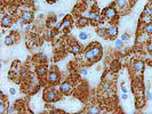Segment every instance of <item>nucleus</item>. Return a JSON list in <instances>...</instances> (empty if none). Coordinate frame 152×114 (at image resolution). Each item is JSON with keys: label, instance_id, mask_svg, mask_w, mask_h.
<instances>
[{"label": "nucleus", "instance_id": "nucleus-1", "mask_svg": "<svg viewBox=\"0 0 152 114\" xmlns=\"http://www.w3.org/2000/svg\"><path fill=\"white\" fill-rule=\"evenodd\" d=\"M102 52V49H101V47L98 46H95V47H90V49H88L87 52H86V58L88 59V61H94L96 59L97 57L100 56V54Z\"/></svg>", "mask_w": 152, "mask_h": 114}, {"label": "nucleus", "instance_id": "nucleus-2", "mask_svg": "<svg viewBox=\"0 0 152 114\" xmlns=\"http://www.w3.org/2000/svg\"><path fill=\"white\" fill-rule=\"evenodd\" d=\"M57 98V96H56V93L55 91H47V93H45V99L47 100V102H55Z\"/></svg>", "mask_w": 152, "mask_h": 114}, {"label": "nucleus", "instance_id": "nucleus-3", "mask_svg": "<svg viewBox=\"0 0 152 114\" xmlns=\"http://www.w3.org/2000/svg\"><path fill=\"white\" fill-rule=\"evenodd\" d=\"M115 15H117V11H115V9H114V8H112V7L108 8V9L105 10V16H106L109 20H112V18H114Z\"/></svg>", "mask_w": 152, "mask_h": 114}, {"label": "nucleus", "instance_id": "nucleus-4", "mask_svg": "<svg viewBox=\"0 0 152 114\" xmlns=\"http://www.w3.org/2000/svg\"><path fill=\"white\" fill-rule=\"evenodd\" d=\"M1 24H2V26H9L11 24V16H4L2 17V21H1Z\"/></svg>", "mask_w": 152, "mask_h": 114}, {"label": "nucleus", "instance_id": "nucleus-5", "mask_svg": "<svg viewBox=\"0 0 152 114\" xmlns=\"http://www.w3.org/2000/svg\"><path fill=\"white\" fill-rule=\"evenodd\" d=\"M106 33H108L110 36H117V33H118V29H117V26H110V27L106 30Z\"/></svg>", "mask_w": 152, "mask_h": 114}, {"label": "nucleus", "instance_id": "nucleus-6", "mask_svg": "<svg viewBox=\"0 0 152 114\" xmlns=\"http://www.w3.org/2000/svg\"><path fill=\"white\" fill-rule=\"evenodd\" d=\"M57 80H58L57 73H55V72L49 73V75H48V81H49V82L55 83V82H57Z\"/></svg>", "mask_w": 152, "mask_h": 114}, {"label": "nucleus", "instance_id": "nucleus-7", "mask_svg": "<svg viewBox=\"0 0 152 114\" xmlns=\"http://www.w3.org/2000/svg\"><path fill=\"white\" fill-rule=\"evenodd\" d=\"M22 20H24V22H30L32 20V13L31 11H24L22 15Z\"/></svg>", "mask_w": 152, "mask_h": 114}, {"label": "nucleus", "instance_id": "nucleus-8", "mask_svg": "<svg viewBox=\"0 0 152 114\" xmlns=\"http://www.w3.org/2000/svg\"><path fill=\"white\" fill-rule=\"evenodd\" d=\"M70 90H71V86H70L68 82H63L61 84V91H62V93H69Z\"/></svg>", "mask_w": 152, "mask_h": 114}, {"label": "nucleus", "instance_id": "nucleus-9", "mask_svg": "<svg viewBox=\"0 0 152 114\" xmlns=\"http://www.w3.org/2000/svg\"><path fill=\"white\" fill-rule=\"evenodd\" d=\"M144 67V63L142 62V61H136V62L134 63V68H135V71H142Z\"/></svg>", "mask_w": 152, "mask_h": 114}, {"label": "nucleus", "instance_id": "nucleus-10", "mask_svg": "<svg viewBox=\"0 0 152 114\" xmlns=\"http://www.w3.org/2000/svg\"><path fill=\"white\" fill-rule=\"evenodd\" d=\"M115 4H117V6H118L119 8H125V7L129 4V0H117Z\"/></svg>", "mask_w": 152, "mask_h": 114}, {"label": "nucleus", "instance_id": "nucleus-11", "mask_svg": "<svg viewBox=\"0 0 152 114\" xmlns=\"http://www.w3.org/2000/svg\"><path fill=\"white\" fill-rule=\"evenodd\" d=\"M100 112L101 111L97 106H92V107H89V109H88L89 114H100Z\"/></svg>", "mask_w": 152, "mask_h": 114}, {"label": "nucleus", "instance_id": "nucleus-12", "mask_svg": "<svg viewBox=\"0 0 152 114\" xmlns=\"http://www.w3.org/2000/svg\"><path fill=\"white\" fill-rule=\"evenodd\" d=\"M89 17H90L93 21H95V22L102 21V17H101L100 15H97V14H95V13H90V14H89Z\"/></svg>", "mask_w": 152, "mask_h": 114}, {"label": "nucleus", "instance_id": "nucleus-13", "mask_svg": "<svg viewBox=\"0 0 152 114\" xmlns=\"http://www.w3.org/2000/svg\"><path fill=\"white\" fill-rule=\"evenodd\" d=\"M13 43H14V36H13V34H11V36H8L5 39V45L9 46V45H13Z\"/></svg>", "mask_w": 152, "mask_h": 114}, {"label": "nucleus", "instance_id": "nucleus-14", "mask_svg": "<svg viewBox=\"0 0 152 114\" xmlns=\"http://www.w3.org/2000/svg\"><path fill=\"white\" fill-rule=\"evenodd\" d=\"M80 46L78 45H73V46H71V49H70V52H72V54H79L80 52Z\"/></svg>", "mask_w": 152, "mask_h": 114}, {"label": "nucleus", "instance_id": "nucleus-15", "mask_svg": "<svg viewBox=\"0 0 152 114\" xmlns=\"http://www.w3.org/2000/svg\"><path fill=\"white\" fill-rule=\"evenodd\" d=\"M70 24H71L70 20H64V21L62 22V24H61V29H60V30H62V29H68L69 26H70Z\"/></svg>", "mask_w": 152, "mask_h": 114}, {"label": "nucleus", "instance_id": "nucleus-16", "mask_svg": "<svg viewBox=\"0 0 152 114\" xmlns=\"http://www.w3.org/2000/svg\"><path fill=\"white\" fill-rule=\"evenodd\" d=\"M114 45L117 48H122V47H124V41H122L121 39H117L114 42Z\"/></svg>", "mask_w": 152, "mask_h": 114}, {"label": "nucleus", "instance_id": "nucleus-17", "mask_svg": "<svg viewBox=\"0 0 152 114\" xmlns=\"http://www.w3.org/2000/svg\"><path fill=\"white\" fill-rule=\"evenodd\" d=\"M37 74H38V75H40V77L45 75V74H46V68H45V67H39L37 70Z\"/></svg>", "mask_w": 152, "mask_h": 114}, {"label": "nucleus", "instance_id": "nucleus-18", "mask_svg": "<svg viewBox=\"0 0 152 114\" xmlns=\"http://www.w3.org/2000/svg\"><path fill=\"white\" fill-rule=\"evenodd\" d=\"M5 112H6L5 103H4V100H1V102H0V113H1V114H5Z\"/></svg>", "mask_w": 152, "mask_h": 114}, {"label": "nucleus", "instance_id": "nucleus-19", "mask_svg": "<svg viewBox=\"0 0 152 114\" xmlns=\"http://www.w3.org/2000/svg\"><path fill=\"white\" fill-rule=\"evenodd\" d=\"M144 14H145V15H147V16H152V6H150V7H147V8H145Z\"/></svg>", "mask_w": 152, "mask_h": 114}, {"label": "nucleus", "instance_id": "nucleus-20", "mask_svg": "<svg viewBox=\"0 0 152 114\" xmlns=\"http://www.w3.org/2000/svg\"><path fill=\"white\" fill-rule=\"evenodd\" d=\"M79 25H86V24H87V23H88V20H87V18H85V17H81V18H80V20H79Z\"/></svg>", "mask_w": 152, "mask_h": 114}, {"label": "nucleus", "instance_id": "nucleus-21", "mask_svg": "<svg viewBox=\"0 0 152 114\" xmlns=\"http://www.w3.org/2000/svg\"><path fill=\"white\" fill-rule=\"evenodd\" d=\"M87 38H88V36H87L86 32H80V33H79V39H80V40H86Z\"/></svg>", "mask_w": 152, "mask_h": 114}, {"label": "nucleus", "instance_id": "nucleus-22", "mask_svg": "<svg viewBox=\"0 0 152 114\" xmlns=\"http://www.w3.org/2000/svg\"><path fill=\"white\" fill-rule=\"evenodd\" d=\"M145 32H147V33H150V34L152 33V24L151 23H150V24H147V26H145Z\"/></svg>", "mask_w": 152, "mask_h": 114}, {"label": "nucleus", "instance_id": "nucleus-23", "mask_svg": "<svg viewBox=\"0 0 152 114\" xmlns=\"http://www.w3.org/2000/svg\"><path fill=\"white\" fill-rule=\"evenodd\" d=\"M142 21L144 22V23H147V24H150L151 17H150V16H143V17H142Z\"/></svg>", "mask_w": 152, "mask_h": 114}, {"label": "nucleus", "instance_id": "nucleus-24", "mask_svg": "<svg viewBox=\"0 0 152 114\" xmlns=\"http://www.w3.org/2000/svg\"><path fill=\"white\" fill-rule=\"evenodd\" d=\"M145 97H147V100H151V99H152L151 93H150V90H149V89H147V91H145Z\"/></svg>", "mask_w": 152, "mask_h": 114}, {"label": "nucleus", "instance_id": "nucleus-25", "mask_svg": "<svg viewBox=\"0 0 152 114\" xmlns=\"http://www.w3.org/2000/svg\"><path fill=\"white\" fill-rule=\"evenodd\" d=\"M128 39H129V34H128V33H124V34L121 36V40H122V41H128Z\"/></svg>", "mask_w": 152, "mask_h": 114}, {"label": "nucleus", "instance_id": "nucleus-26", "mask_svg": "<svg viewBox=\"0 0 152 114\" xmlns=\"http://www.w3.org/2000/svg\"><path fill=\"white\" fill-rule=\"evenodd\" d=\"M80 74H81V75H87V68H81V70H80Z\"/></svg>", "mask_w": 152, "mask_h": 114}, {"label": "nucleus", "instance_id": "nucleus-27", "mask_svg": "<svg viewBox=\"0 0 152 114\" xmlns=\"http://www.w3.org/2000/svg\"><path fill=\"white\" fill-rule=\"evenodd\" d=\"M121 99H124V100L128 99V95H127V93H122V95H121Z\"/></svg>", "mask_w": 152, "mask_h": 114}, {"label": "nucleus", "instance_id": "nucleus-28", "mask_svg": "<svg viewBox=\"0 0 152 114\" xmlns=\"http://www.w3.org/2000/svg\"><path fill=\"white\" fill-rule=\"evenodd\" d=\"M9 93H11V95H15V93H16L15 88H11V89H9Z\"/></svg>", "mask_w": 152, "mask_h": 114}, {"label": "nucleus", "instance_id": "nucleus-29", "mask_svg": "<svg viewBox=\"0 0 152 114\" xmlns=\"http://www.w3.org/2000/svg\"><path fill=\"white\" fill-rule=\"evenodd\" d=\"M23 24H24V20H20V21H18V25L23 26Z\"/></svg>", "mask_w": 152, "mask_h": 114}, {"label": "nucleus", "instance_id": "nucleus-30", "mask_svg": "<svg viewBox=\"0 0 152 114\" xmlns=\"http://www.w3.org/2000/svg\"><path fill=\"white\" fill-rule=\"evenodd\" d=\"M147 50H149V52H152V43H150V45L147 46Z\"/></svg>", "mask_w": 152, "mask_h": 114}, {"label": "nucleus", "instance_id": "nucleus-31", "mask_svg": "<svg viewBox=\"0 0 152 114\" xmlns=\"http://www.w3.org/2000/svg\"><path fill=\"white\" fill-rule=\"evenodd\" d=\"M14 112V106L11 105V106H9V113H13Z\"/></svg>", "mask_w": 152, "mask_h": 114}, {"label": "nucleus", "instance_id": "nucleus-32", "mask_svg": "<svg viewBox=\"0 0 152 114\" xmlns=\"http://www.w3.org/2000/svg\"><path fill=\"white\" fill-rule=\"evenodd\" d=\"M121 90H122V93H127V89L125 87H121Z\"/></svg>", "mask_w": 152, "mask_h": 114}, {"label": "nucleus", "instance_id": "nucleus-33", "mask_svg": "<svg viewBox=\"0 0 152 114\" xmlns=\"http://www.w3.org/2000/svg\"><path fill=\"white\" fill-rule=\"evenodd\" d=\"M53 114H60V112H53Z\"/></svg>", "mask_w": 152, "mask_h": 114}, {"label": "nucleus", "instance_id": "nucleus-34", "mask_svg": "<svg viewBox=\"0 0 152 114\" xmlns=\"http://www.w3.org/2000/svg\"><path fill=\"white\" fill-rule=\"evenodd\" d=\"M47 1H53V0H47Z\"/></svg>", "mask_w": 152, "mask_h": 114}, {"label": "nucleus", "instance_id": "nucleus-35", "mask_svg": "<svg viewBox=\"0 0 152 114\" xmlns=\"http://www.w3.org/2000/svg\"><path fill=\"white\" fill-rule=\"evenodd\" d=\"M34 1H38V0H34Z\"/></svg>", "mask_w": 152, "mask_h": 114}]
</instances>
